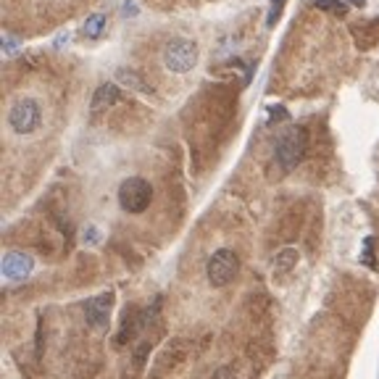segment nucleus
I'll list each match as a JSON object with an SVG mask.
<instances>
[{
	"label": "nucleus",
	"instance_id": "1a4fd4ad",
	"mask_svg": "<svg viewBox=\"0 0 379 379\" xmlns=\"http://www.w3.org/2000/svg\"><path fill=\"white\" fill-rule=\"evenodd\" d=\"M121 101V90L119 85L114 82H103L101 88L95 90V95H92V114H103V111H108V108H114L116 103Z\"/></svg>",
	"mask_w": 379,
	"mask_h": 379
},
{
	"label": "nucleus",
	"instance_id": "2eb2a0df",
	"mask_svg": "<svg viewBox=\"0 0 379 379\" xmlns=\"http://www.w3.org/2000/svg\"><path fill=\"white\" fill-rule=\"evenodd\" d=\"M214 379H232V377H229V371H227V369H221L219 374H214Z\"/></svg>",
	"mask_w": 379,
	"mask_h": 379
},
{
	"label": "nucleus",
	"instance_id": "39448f33",
	"mask_svg": "<svg viewBox=\"0 0 379 379\" xmlns=\"http://www.w3.org/2000/svg\"><path fill=\"white\" fill-rule=\"evenodd\" d=\"M198 63V45L192 40H172L163 48V66L172 74H187Z\"/></svg>",
	"mask_w": 379,
	"mask_h": 379
},
{
	"label": "nucleus",
	"instance_id": "4468645a",
	"mask_svg": "<svg viewBox=\"0 0 379 379\" xmlns=\"http://www.w3.org/2000/svg\"><path fill=\"white\" fill-rule=\"evenodd\" d=\"M374 245H377V240H374V237H366L361 263H364V266H369V269H374V266H377V261H374Z\"/></svg>",
	"mask_w": 379,
	"mask_h": 379
},
{
	"label": "nucleus",
	"instance_id": "20e7f679",
	"mask_svg": "<svg viewBox=\"0 0 379 379\" xmlns=\"http://www.w3.org/2000/svg\"><path fill=\"white\" fill-rule=\"evenodd\" d=\"M40 121H43V111H40V103L34 98H19L8 111V127L16 134H32V132L40 130Z\"/></svg>",
	"mask_w": 379,
	"mask_h": 379
},
{
	"label": "nucleus",
	"instance_id": "9b49d317",
	"mask_svg": "<svg viewBox=\"0 0 379 379\" xmlns=\"http://www.w3.org/2000/svg\"><path fill=\"white\" fill-rule=\"evenodd\" d=\"M103 30H105V16L103 14H92L85 21V34H88L90 40H98L103 34Z\"/></svg>",
	"mask_w": 379,
	"mask_h": 379
},
{
	"label": "nucleus",
	"instance_id": "ddd939ff",
	"mask_svg": "<svg viewBox=\"0 0 379 379\" xmlns=\"http://www.w3.org/2000/svg\"><path fill=\"white\" fill-rule=\"evenodd\" d=\"M316 8H321V11H329V14H335V16L348 14V6H345V3H340V0H316Z\"/></svg>",
	"mask_w": 379,
	"mask_h": 379
},
{
	"label": "nucleus",
	"instance_id": "423d86ee",
	"mask_svg": "<svg viewBox=\"0 0 379 379\" xmlns=\"http://www.w3.org/2000/svg\"><path fill=\"white\" fill-rule=\"evenodd\" d=\"M114 290L101 292L95 298H90L85 303V321H88L92 329H105L108 321H111V308H114Z\"/></svg>",
	"mask_w": 379,
	"mask_h": 379
},
{
	"label": "nucleus",
	"instance_id": "dca6fc26",
	"mask_svg": "<svg viewBox=\"0 0 379 379\" xmlns=\"http://www.w3.org/2000/svg\"><path fill=\"white\" fill-rule=\"evenodd\" d=\"M272 3H274V6H282V3H285V0H272Z\"/></svg>",
	"mask_w": 379,
	"mask_h": 379
},
{
	"label": "nucleus",
	"instance_id": "9d476101",
	"mask_svg": "<svg viewBox=\"0 0 379 379\" xmlns=\"http://www.w3.org/2000/svg\"><path fill=\"white\" fill-rule=\"evenodd\" d=\"M272 266H274V274H287V272H292V269L298 266V250L282 248L277 253V258L272 261Z\"/></svg>",
	"mask_w": 379,
	"mask_h": 379
},
{
	"label": "nucleus",
	"instance_id": "6e6552de",
	"mask_svg": "<svg viewBox=\"0 0 379 379\" xmlns=\"http://www.w3.org/2000/svg\"><path fill=\"white\" fill-rule=\"evenodd\" d=\"M32 269H34V261H32L30 253H21V250H8V253L3 256V277L11 279V282L27 279Z\"/></svg>",
	"mask_w": 379,
	"mask_h": 379
},
{
	"label": "nucleus",
	"instance_id": "0eeeda50",
	"mask_svg": "<svg viewBox=\"0 0 379 379\" xmlns=\"http://www.w3.org/2000/svg\"><path fill=\"white\" fill-rule=\"evenodd\" d=\"M187 356V342L185 340H172L166 342V348L156 356V364H153V377L150 379H163L166 374H172V369L179 366V361Z\"/></svg>",
	"mask_w": 379,
	"mask_h": 379
},
{
	"label": "nucleus",
	"instance_id": "f8f14e48",
	"mask_svg": "<svg viewBox=\"0 0 379 379\" xmlns=\"http://www.w3.org/2000/svg\"><path fill=\"white\" fill-rule=\"evenodd\" d=\"M116 79L121 82V85H127V88L132 85L134 90H143V92H147V90H150L145 82H143V79H140V76H137L134 72H130V69H119V72H116Z\"/></svg>",
	"mask_w": 379,
	"mask_h": 379
},
{
	"label": "nucleus",
	"instance_id": "7ed1b4c3",
	"mask_svg": "<svg viewBox=\"0 0 379 379\" xmlns=\"http://www.w3.org/2000/svg\"><path fill=\"white\" fill-rule=\"evenodd\" d=\"M237 269H240V258L237 253L229 248L216 250L211 258H208V266H205V274H208V285L211 287H227L234 277H237Z\"/></svg>",
	"mask_w": 379,
	"mask_h": 379
},
{
	"label": "nucleus",
	"instance_id": "f03ea898",
	"mask_svg": "<svg viewBox=\"0 0 379 379\" xmlns=\"http://www.w3.org/2000/svg\"><path fill=\"white\" fill-rule=\"evenodd\" d=\"M153 201V187L143 176H130L119 185V205L127 214H143Z\"/></svg>",
	"mask_w": 379,
	"mask_h": 379
},
{
	"label": "nucleus",
	"instance_id": "f257e3e1",
	"mask_svg": "<svg viewBox=\"0 0 379 379\" xmlns=\"http://www.w3.org/2000/svg\"><path fill=\"white\" fill-rule=\"evenodd\" d=\"M306 147H308L306 130H303V127H290V130L277 140V150H274V158H277L279 169H282L285 174L292 172V169L303 161Z\"/></svg>",
	"mask_w": 379,
	"mask_h": 379
}]
</instances>
